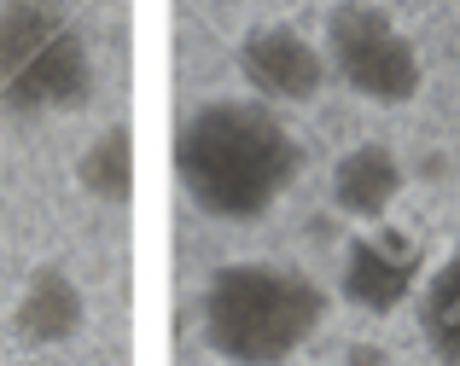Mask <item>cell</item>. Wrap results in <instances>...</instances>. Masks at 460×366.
Returning <instances> with one entry per match:
<instances>
[{"label": "cell", "instance_id": "obj_1", "mask_svg": "<svg viewBox=\"0 0 460 366\" xmlns=\"http://www.w3.org/2000/svg\"><path fill=\"white\" fill-rule=\"evenodd\" d=\"M304 175V145L262 100H210L175 128V180L210 222H262Z\"/></svg>", "mask_w": 460, "mask_h": 366}, {"label": "cell", "instance_id": "obj_2", "mask_svg": "<svg viewBox=\"0 0 460 366\" xmlns=\"http://www.w3.org/2000/svg\"><path fill=\"white\" fill-rule=\"evenodd\" d=\"M326 291L286 262H227L199 297V332L227 366H286L321 332Z\"/></svg>", "mask_w": 460, "mask_h": 366}, {"label": "cell", "instance_id": "obj_3", "mask_svg": "<svg viewBox=\"0 0 460 366\" xmlns=\"http://www.w3.org/2000/svg\"><path fill=\"white\" fill-rule=\"evenodd\" d=\"M93 53L88 35L53 0L0 6V105L12 117H58L88 105Z\"/></svg>", "mask_w": 460, "mask_h": 366}, {"label": "cell", "instance_id": "obj_4", "mask_svg": "<svg viewBox=\"0 0 460 366\" xmlns=\"http://www.w3.org/2000/svg\"><path fill=\"white\" fill-rule=\"evenodd\" d=\"M326 65L356 100L367 105H408L426 88V65L420 47L408 41V30L373 0H344L326 12Z\"/></svg>", "mask_w": 460, "mask_h": 366}, {"label": "cell", "instance_id": "obj_5", "mask_svg": "<svg viewBox=\"0 0 460 366\" xmlns=\"http://www.w3.org/2000/svg\"><path fill=\"white\" fill-rule=\"evenodd\" d=\"M239 76L262 105H314L332 76L326 47H314L292 23H257L239 41Z\"/></svg>", "mask_w": 460, "mask_h": 366}, {"label": "cell", "instance_id": "obj_6", "mask_svg": "<svg viewBox=\"0 0 460 366\" xmlns=\"http://www.w3.org/2000/svg\"><path fill=\"white\" fill-rule=\"evenodd\" d=\"M414 279H420V250L402 233H391L385 222L373 233H361L344 256V297L373 309V314L396 309L414 291Z\"/></svg>", "mask_w": 460, "mask_h": 366}, {"label": "cell", "instance_id": "obj_7", "mask_svg": "<svg viewBox=\"0 0 460 366\" xmlns=\"http://www.w3.org/2000/svg\"><path fill=\"white\" fill-rule=\"evenodd\" d=\"M82 314H88V302H82L76 279H70L65 267H35V274L23 279V291H18L12 332H18V344H30V349H58V344H70V337L82 332Z\"/></svg>", "mask_w": 460, "mask_h": 366}, {"label": "cell", "instance_id": "obj_8", "mask_svg": "<svg viewBox=\"0 0 460 366\" xmlns=\"http://www.w3.org/2000/svg\"><path fill=\"white\" fill-rule=\"evenodd\" d=\"M402 198V163L391 145H356L332 169V204L361 227H379L391 204Z\"/></svg>", "mask_w": 460, "mask_h": 366}, {"label": "cell", "instance_id": "obj_9", "mask_svg": "<svg viewBox=\"0 0 460 366\" xmlns=\"http://www.w3.org/2000/svg\"><path fill=\"white\" fill-rule=\"evenodd\" d=\"M420 332H426V349L443 366H460V244L438 262V274L426 279V297H420Z\"/></svg>", "mask_w": 460, "mask_h": 366}, {"label": "cell", "instance_id": "obj_10", "mask_svg": "<svg viewBox=\"0 0 460 366\" xmlns=\"http://www.w3.org/2000/svg\"><path fill=\"white\" fill-rule=\"evenodd\" d=\"M82 187H88L93 198H111V204L128 198V187H135V145H128V128H111L82 157Z\"/></svg>", "mask_w": 460, "mask_h": 366}]
</instances>
